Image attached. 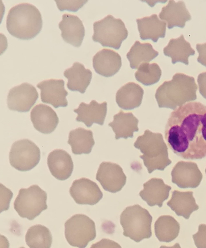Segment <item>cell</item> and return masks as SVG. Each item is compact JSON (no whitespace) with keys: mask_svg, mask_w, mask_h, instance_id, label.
Here are the masks:
<instances>
[{"mask_svg":"<svg viewBox=\"0 0 206 248\" xmlns=\"http://www.w3.org/2000/svg\"><path fill=\"white\" fill-rule=\"evenodd\" d=\"M165 138L177 156L187 160L206 157V106L191 102L175 109L166 124Z\"/></svg>","mask_w":206,"mask_h":248,"instance_id":"1","label":"cell"},{"mask_svg":"<svg viewBox=\"0 0 206 248\" xmlns=\"http://www.w3.org/2000/svg\"><path fill=\"white\" fill-rule=\"evenodd\" d=\"M197 85L194 78L176 74L172 80L165 81L155 94L159 107L175 110L187 102L197 100Z\"/></svg>","mask_w":206,"mask_h":248,"instance_id":"2","label":"cell"},{"mask_svg":"<svg viewBox=\"0 0 206 248\" xmlns=\"http://www.w3.org/2000/svg\"><path fill=\"white\" fill-rule=\"evenodd\" d=\"M43 19L35 6L22 3L10 10L6 19V28L12 36L22 40L34 38L41 31Z\"/></svg>","mask_w":206,"mask_h":248,"instance_id":"3","label":"cell"},{"mask_svg":"<svg viewBox=\"0 0 206 248\" xmlns=\"http://www.w3.org/2000/svg\"><path fill=\"white\" fill-rule=\"evenodd\" d=\"M134 145L142 152L140 158L149 173L156 170H164L172 163L168 156L167 145L161 133L146 130L144 135L137 138Z\"/></svg>","mask_w":206,"mask_h":248,"instance_id":"4","label":"cell"},{"mask_svg":"<svg viewBox=\"0 0 206 248\" xmlns=\"http://www.w3.org/2000/svg\"><path fill=\"white\" fill-rule=\"evenodd\" d=\"M152 221L150 214L138 204L126 207L120 216L123 234L136 243L152 236Z\"/></svg>","mask_w":206,"mask_h":248,"instance_id":"5","label":"cell"},{"mask_svg":"<svg viewBox=\"0 0 206 248\" xmlns=\"http://www.w3.org/2000/svg\"><path fill=\"white\" fill-rule=\"evenodd\" d=\"M128 36V31L124 22L112 15L94 24L93 41L99 43L103 47L119 49Z\"/></svg>","mask_w":206,"mask_h":248,"instance_id":"6","label":"cell"},{"mask_svg":"<svg viewBox=\"0 0 206 248\" xmlns=\"http://www.w3.org/2000/svg\"><path fill=\"white\" fill-rule=\"evenodd\" d=\"M47 194L38 185H32L19 191L14 203V207L20 217L32 220L43 211L47 209Z\"/></svg>","mask_w":206,"mask_h":248,"instance_id":"7","label":"cell"},{"mask_svg":"<svg viewBox=\"0 0 206 248\" xmlns=\"http://www.w3.org/2000/svg\"><path fill=\"white\" fill-rule=\"evenodd\" d=\"M65 236L71 246L85 248L96 238L95 222L85 215H75L65 223Z\"/></svg>","mask_w":206,"mask_h":248,"instance_id":"8","label":"cell"},{"mask_svg":"<svg viewBox=\"0 0 206 248\" xmlns=\"http://www.w3.org/2000/svg\"><path fill=\"white\" fill-rule=\"evenodd\" d=\"M41 160V151L34 142L19 140L13 144L9 153V161L16 170L28 171L34 168Z\"/></svg>","mask_w":206,"mask_h":248,"instance_id":"9","label":"cell"},{"mask_svg":"<svg viewBox=\"0 0 206 248\" xmlns=\"http://www.w3.org/2000/svg\"><path fill=\"white\" fill-rule=\"evenodd\" d=\"M39 98V94L34 86L23 83L10 90L7 104L10 110L18 112H29Z\"/></svg>","mask_w":206,"mask_h":248,"instance_id":"10","label":"cell"},{"mask_svg":"<svg viewBox=\"0 0 206 248\" xmlns=\"http://www.w3.org/2000/svg\"><path fill=\"white\" fill-rule=\"evenodd\" d=\"M96 179L105 191L119 192L126 183V176L122 168L117 164L103 162L100 165Z\"/></svg>","mask_w":206,"mask_h":248,"instance_id":"11","label":"cell"},{"mask_svg":"<svg viewBox=\"0 0 206 248\" xmlns=\"http://www.w3.org/2000/svg\"><path fill=\"white\" fill-rule=\"evenodd\" d=\"M69 192L76 203L90 206L97 204L103 196L98 185L86 178L73 181Z\"/></svg>","mask_w":206,"mask_h":248,"instance_id":"12","label":"cell"},{"mask_svg":"<svg viewBox=\"0 0 206 248\" xmlns=\"http://www.w3.org/2000/svg\"><path fill=\"white\" fill-rule=\"evenodd\" d=\"M172 183L182 188H197L203 175L198 165L192 162L179 161L172 171Z\"/></svg>","mask_w":206,"mask_h":248,"instance_id":"13","label":"cell"},{"mask_svg":"<svg viewBox=\"0 0 206 248\" xmlns=\"http://www.w3.org/2000/svg\"><path fill=\"white\" fill-rule=\"evenodd\" d=\"M65 81L63 80H50L43 81L37 85L41 91V100L43 103L51 104L55 108L68 107L66 96L68 93L64 88Z\"/></svg>","mask_w":206,"mask_h":248,"instance_id":"14","label":"cell"},{"mask_svg":"<svg viewBox=\"0 0 206 248\" xmlns=\"http://www.w3.org/2000/svg\"><path fill=\"white\" fill-rule=\"evenodd\" d=\"M59 26L65 42L75 47H80L85 36V29L78 16L65 14Z\"/></svg>","mask_w":206,"mask_h":248,"instance_id":"15","label":"cell"},{"mask_svg":"<svg viewBox=\"0 0 206 248\" xmlns=\"http://www.w3.org/2000/svg\"><path fill=\"white\" fill-rule=\"evenodd\" d=\"M93 67L98 74L110 78L119 71L122 66L121 56L109 49H103L94 56Z\"/></svg>","mask_w":206,"mask_h":248,"instance_id":"16","label":"cell"},{"mask_svg":"<svg viewBox=\"0 0 206 248\" xmlns=\"http://www.w3.org/2000/svg\"><path fill=\"white\" fill-rule=\"evenodd\" d=\"M47 164L52 176L60 181L71 177L74 169L71 155L60 149L53 151L49 154Z\"/></svg>","mask_w":206,"mask_h":248,"instance_id":"17","label":"cell"},{"mask_svg":"<svg viewBox=\"0 0 206 248\" xmlns=\"http://www.w3.org/2000/svg\"><path fill=\"white\" fill-rule=\"evenodd\" d=\"M30 115L34 128L42 134L52 133L59 123V119L56 112L46 105H36L33 108Z\"/></svg>","mask_w":206,"mask_h":248,"instance_id":"18","label":"cell"},{"mask_svg":"<svg viewBox=\"0 0 206 248\" xmlns=\"http://www.w3.org/2000/svg\"><path fill=\"white\" fill-rule=\"evenodd\" d=\"M74 112L78 114L76 121L83 122L88 127H91L94 124L103 125L107 115V103L104 102L99 104L95 100L89 104L82 102Z\"/></svg>","mask_w":206,"mask_h":248,"instance_id":"19","label":"cell"},{"mask_svg":"<svg viewBox=\"0 0 206 248\" xmlns=\"http://www.w3.org/2000/svg\"><path fill=\"white\" fill-rule=\"evenodd\" d=\"M171 188L161 178H154L144 184V189L139 193V196L149 206L162 207L168 199Z\"/></svg>","mask_w":206,"mask_h":248,"instance_id":"20","label":"cell"},{"mask_svg":"<svg viewBox=\"0 0 206 248\" xmlns=\"http://www.w3.org/2000/svg\"><path fill=\"white\" fill-rule=\"evenodd\" d=\"M159 17L167 22L168 29L175 27L183 29L186 22L191 21V16L184 1H169L167 5L162 8Z\"/></svg>","mask_w":206,"mask_h":248,"instance_id":"21","label":"cell"},{"mask_svg":"<svg viewBox=\"0 0 206 248\" xmlns=\"http://www.w3.org/2000/svg\"><path fill=\"white\" fill-rule=\"evenodd\" d=\"M64 75L68 78L67 87L70 91L84 94L90 84L92 74L80 62H76L71 68L65 71Z\"/></svg>","mask_w":206,"mask_h":248,"instance_id":"22","label":"cell"},{"mask_svg":"<svg viewBox=\"0 0 206 248\" xmlns=\"http://www.w3.org/2000/svg\"><path fill=\"white\" fill-rule=\"evenodd\" d=\"M137 22L139 35L142 40L150 39L157 43L159 38L165 37L167 23L160 20L157 15L137 19Z\"/></svg>","mask_w":206,"mask_h":248,"instance_id":"23","label":"cell"},{"mask_svg":"<svg viewBox=\"0 0 206 248\" xmlns=\"http://www.w3.org/2000/svg\"><path fill=\"white\" fill-rule=\"evenodd\" d=\"M144 94V91L141 86L129 82L118 91L116 101L119 108L131 110L140 107Z\"/></svg>","mask_w":206,"mask_h":248,"instance_id":"24","label":"cell"},{"mask_svg":"<svg viewBox=\"0 0 206 248\" xmlns=\"http://www.w3.org/2000/svg\"><path fill=\"white\" fill-rule=\"evenodd\" d=\"M139 121L132 112L120 111L114 115V121L108 125L115 133L116 140L120 138L126 140L134 137V132H138Z\"/></svg>","mask_w":206,"mask_h":248,"instance_id":"25","label":"cell"},{"mask_svg":"<svg viewBox=\"0 0 206 248\" xmlns=\"http://www.w3.org/2000/svg\"><path fill=\"white\" fill-rule=\"evenodd\" d=\"M167 205L177 216L183 217L186 219H189L191 214L199 209L192 191H174Z\"/></svg>","mask_w":206,"mask_h":248,"instance_id":"26","label":"cell"},{"mask_svg":"<svg viewBox=\"0 0 206 248\" xmlns=\"http://www.w3.org/2000/svg\"><path fill=\"white\" fill-rule=\"evenodd\" d=\"M163 52L166 56L172 59L173 64L180 62L187 65H189V58L194 55L195 53L190 43L185 40L183 35L178 38L171 39Z\"/></svg>","mask_w":206,"mask_h":248,"instance_id":"27","label":"cell"},{"mask_svg":"<svg viewBox=\"0 0 206 248\" xmlns=\"http://www.w3.org/2000/svg\"><path fill=\"white\" fill-rule=\"evenodd\" d=\"M68 143L73 154H90L95 145L93 132L82 127L76 128L70 132Z\"/></svg>","mask_w":206,"mask_h":248,"instance_id":"28","label":"cell"},{"mask_svg":"<svg viewBox=\"0 0 206 248\" xmlns=\"http://www.w3.org/2000/svg\"><path fill=\"white\" fill-rule=\"evenodd\" d=\"M159 55V52L153 48L152 46L148 43L141 44L136 41L130 51L126 55L131 68L138 69L143 63H148Z\"/></svg>","mask_w":206,"mask_h":248,"instance_id":"29","label":"cell"},{"mask_svg":"<svg viewBox=\"0 0 206 248\" xmlns=\"http://www.w3.org/2000/svg\"><path fill=\"white\" fill-rule=\"evenodd\" d=\"M180 226L174 217L162 216L155 224V235L161 242L170 243L177 237Z\"/></svg>","mask_w":206,"mask_h":248,"instance_id":"30","label":"cell"},{"mask_svg":"<svg viewBox=\"0 0 206 248\" xmlns=\"http://www.w3.org/2000/svg\"><path fill=\"white\" fill-rule=\"evenodd\" d=\"M26 244L31 248H50L52 236L48 228L41 224L29 228L25 236Z\"/></svg>","mask_w":206,"mask_h":248,"instance_id":"31","label":"cell"},{"mask_svg":"<svg viewBox=\"0 0 206 248\" xmlns=\"http://www.w3.org/2000/svg\"><path fill=\"white\" fill-rule=\"evenodd\" d=\"M161 76V69L157 63H143L135 73L137 80L146 86L157 84L160 80Z\"/></svg>","mask_w":206,"mask_h":248,"instance_id":"32","label":"cell"},{"mask_svg":"<svg viewBox=\"0 0 206 248\" xmlns=\"http://www.w3.org/2000/svg\"><path fill=\"white\" fill-rule=\"evenodd\" d=\"M56 4L59 11L63 12L68 11L69 12H76L81 9L86 3L88 0H56Z\"/></svg>","mask_w":206,"mask_h":248,"instance_id":"33","label":"cell"},{"mask_svg":"<svg viewBox=\"0 0 206 248\" xmlns=\"http://www.w3.org/2000/svg\"><path fill=\"white\" fill-rule=\"evenodd\" d=\"M13 196L12 191L1 184V213L9 210Z\"/></svg>","mask_w":206,"mask_h":248,"instance_id":"34","label":"cell"},{"mask_svg":"<svg viewBox=\"0 0 206 248\" xmlns=\"http://www.w3.org/2000/svg\"><path fill=\"white\" fill-rule=\"evenodd\" d=\"M194 243L198 248H206V225L201 224L197 233L192 236Z\"/></svg>","mask_w":206,"mask_h":248,"instance_id":"35","label":"cell"},{"mask_svg":"<svg viewBox=\"0 0 206 248\" xmlns=\"http://www.w3.org/2000/svg\"><path fill=\"white\" fill-rule=\"evenodd\" d=\"M196 48L199 54L198 62L206 67V43L204 44H197Z\"/></svg>","mask_w":206,"mask_h":248,"instance_id":"36","label":"cell"},{"mask_svg":"<svg viewBox=\"0 0 206 248\" xmlns=\"http://www.w3.org/2000/svg\"><path fill=\"white\" fill-rule=\"evenodd\" d=\"M199 92L206 99V72L199 74L198 77Z\"/></svg>","mask_w":206,"mask_h":248,"instance_id":"37","label":"cell"},{"mask_svg":"<svg viewBox=\"0 0 206 248\" xmlns=\"http://www.w3.org/2000/svg\"><path fill=\"white\" fill-rule=\"evenodd\" d=\"M91 248H121L118 243L114 241L107 240L103 239L99 241L98 243L93 244Z\"/></svg>","mask_w":206,"mask_h":248,"instance_id":"38","label":"cell"},{"mask_svg":"<svg viewBox=\"0 0 206 248\" xmlns=\"http://www.w3.org/2000/svg\"></svg>","mask_w":206,"mask_h":248,"instance_id":"39","label":"cell"}]
</instances>
